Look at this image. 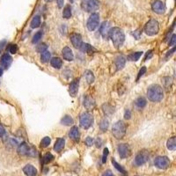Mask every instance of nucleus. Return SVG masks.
<instances>
[{"instance_id":"41","label":"nucleus","mask_w":176,"mask_h":176,"mask_svg":"<svg viewBox=\"0 0 176 176\" xmlns=\"http://www.w3.org/2000/svg\"><path fill=\"white\" fill-rule=\"evenodd\" d=\"M108 155V148H105L104 149V152H103V156H102V163H106V161H107Z\"/></svg>"},{"instance_id":"42","label":"nucleus","mask_w":176,"mask_h":176,"mask_svg":"<svg viewBox=\"0 0 176 176\" xmlns=\"http://www.w3.org/2000/svg\"><path fill=\"white\" fill-rule=\"evenodd\" d=\"M93 143H94L93 138H92V137H90V136H88V137L85 139V144H86L87 146H92V145H93Z\"/></svg>"},{"instance_id":"37","label":"nucleus","mask_w":176,"mask_h":176,"mask_svg":"<svg viewBox=\"0 0 176 176\" xmlns=\"http://www.w3.org/2000/svg\"><path fill=\"white\" fill-rule=\"evenodd\" d=\"M42 37V31H39L37 32L36 33H35L33 35V40H32V42L34 44V43H37Z\"/></svg>"},{"instance_id":"20","label":"nucleus","mask_w":176,"mask_h":176,"mask_svg":"<svg viewBox=\"0 0 176 176\" xmlns=\"http://www.w3.org/2000/svg\"><path fill=\"white\" fill-rule=\"evenodd\" d=\"M64 145H65V140L63 138H58L56 143H55V145H54V150L57 151V152H60L63 148H64Z\"/></svg>"},{"instance_id":"6","label":"nucleus","mask_w":176,"mask_h":176,"mask_svg":"<svg viewBox=\"0 0 176 176\" xmlns=\"http://www.w3.org/2000/svg\"><path fill=\"white\" fill-rule=\"evenodd\" d=\"M100 24V16L98 13H92L87 20L86 27L89 31H94Z\"/></svg>"},{"instance_id":"46","label":"nucleus","mask_w":176,"mask_h":176,"mask_svg":"<svg viewBox=\"0 0 176 176\" xmlns=\"http://www.w3.org/2000/svg\"><path fill=\"white\" fill-rule=\"evenodd\" d=\"M57 3L58 8H63V4H64V0H57Z\"/></svg>"},{"instance_id":"50","label":"nucleus","mask_w":176,"mask_h":176,"mask_svg":"<svg viewBox=\"0 0 176 176\" xmlns=\"http://www.w3.org/2000/svg\"><path fill=\"white\" fill-rule=\"evenodd\" d=\"M101 143H102V140L100 138H98L96 141H95V145L97 147H100L101 146Z\"/></svg>"},{"instance_id":"22","label":"nucleus","mask_w":176,"mask_h":176,"mask_svg":"<svg viewBox=\"0 0 176 176\" xmlns=\"http://www.w3.org/2000/svg\"><path fill=\"white\" fill-rule=\"evenodd\" d=\"M83 52H85V53H88V54H92V53H93L94 51H96V49L92 47L90 44L88 43H82V45L80 46L79 48Z\"/></svg>"},{"instance_id":"27","label":"nucleus","mask_w":176,"mask_h":176,"mask_svg":"<svg viewBox=\"0 0 176 176\" xmlns=\"http://www.w3.org/2000/svg\"><path fill=\"white\" fill-rule=\"evenodd\" d=\"M166 146H167V149L170 150V151H174L176 149V137L175 136L171 137L167 141Z\"/></svg>"},{"instance_id":"9","label":"nucleus","mask_w":176,"mask_h":176,"mask_svg":"<svg viewBox=\"0 0 176 176\" xmlns=\"http://www.w3.org/2000/svg\"><path fill=\"white\" fill-rule=\"evenodd\" d=\"M170 164H171L170 160L166 156L158 157L154 160V165L160 169H166L167 167H169Z\"/></svg>"},{"instance_id":"33","label":"nucleus","mask_w":176,"mask_h":176,"mask_svg":"<svg viewBox=\"0 0 176 176\" xmlns=\"http://www.w3.org/2000/svg\"><path fill=\"white\" fill-rule=\"evenodd\" d=\"M142 54H143V52L142 51H139V52H136V53H132V54H130V55H129L128 56V60H130V61H137L140 57H141V56H142Z\"/></svg>"},{"instance_id":"29","label":"nucleus","mask_w":176,"mask_h":176,"mask_svg":"<svg viewBox=\"0 0 176 176\" xmlns=\"http://www.w3.org/2000/svg\"><path fill=\"white\" fill-rule=\"evenodd\" d=\"M112 164H113V166H115V168L118 172H120V173H122L123 175H126V174H127L126 170H125L124 168H123L121 165H119V164L115 161V158H112Z\"/></svg>"},{"instance_id":"48","label":"nucleus","mask_w":176,"mask_h":176,"mask_svg":"<svg viewBox=\"0 0 176 176\" xmlns=\"http://www.w3.org/2000/svg\"><path fill=\"white\" fill-rule=\"evenodd\" d=\"M151 57H152V50H150V51L147 52V54H146V57H145V60L146 61V60H148V59H150Z\"/></svg>"},{"instance_id":"38","label":"nucleus","mask_w":176,"mask_h":176,"mask_svg":"<svg viewBox=\"0 0 176 176\" xmlns=\"http://www.w3.org/2000/svg\"><path fill=\"white\" fill-rule=\"evenodd\" d=\"M47 48H48L47 44H46V43H42V44H40V45L37 46L36 50H37V52H39V53H42V52L46 51Z\"/></svg>"},{"instance_id":"54","label":"nucleus","mask_w":176,"mask_h":176,"mask_svg":"<svg viewBox=\"0 0 176 176\" xmlns=\"http://www.w3.org/2000/svg\"><path fill=\"white\" fill-rule=\"evenodd\" d=\"M70 1H73V0H70Z\"/></svg>"},{"instance_id":"4","label":"nucleus","mask_w":176,"mask_h":176,"mask_svg":"<svg viewBox=\"0 0 176 176\" xmlns=\"http://www.w3.org/2000/svg\"><path fill=\"white\" fill-rule=\"evenodd\" d=\"M145 33L149 35V36H153L156 35L158 31H160V25L156 20H150L144 27Z\"/></svg>"},{"instance_id":"12","label":"nucleus","mask_w":176,"mask_h":176,"mask_svg":"<svg viewBox=\"0 0 176 176\" xmlns=\"http://www.w3.org/2000/svg\"><path fill=\"white\" fill-rule=\"evenodd\" d=\"M117 150H118V153H119L121 158H126L131 153L130 148L129 145H127V144H121V145H119L118 147H117Z\"/></svg>"},{"instance_id":"40","label":"nucleus","mask_w":176,"mask_h":176,"mask_svg":"<svg viewBox=\"0 0 176 176\" xmlns=\"http://www.w3.org/2000/svg\"><path fill=\"white\" fill-rule=\"evenodd\" d=\"M146 72V67L145 66H143L142 68L140 69V70H139V72H138V75H137V78H136V80H138L141 77H142L145 73Z\"/></svg>"},{"instance_id":"16","label":"nucleus","mask_w":176,"mask_h":176,"mask_svg":"<svg viewBox=\"0 0 176 176\" xmlns=\"http://www.w3.org/2000/svg\"><path fill=\"white\" fill-rule=\"evenodd\" d=\"M62 55L63 59H65L66 61H73L74 60V55L72 53V50L70 49L69 47H64L62 50Z\"/></svg>"},{"instance_id":"1","label":"nucleus","mask_w":176,"mask_h":176,"mask_svg":"<svg viewBox=\"0 0 176 176\" xmlns=\"http://www.w3.org/2000/svg\"><path fill=\"white\" fill-rule=\"evenodd\" d=\"M108 36L112 40L115 48H120L125 41V35L123 31L119 27H113L109 29Z\"/></svg>"},{"instance_id":"51","label":"nucleus","mask_w":176,"mask_h":176,"mask_svg":"<svg viewBox=\"0 0 176 176\" xmlns=\"http://www.w3.org/2000/svg\"><path fill=\"white\" fill-rule=\"evenodd\" d=\"M5 43H6V42H5V40H4V41H2L1 42H0V51H1V50L3 49V48L5 47Z\"/></svg>"},{"instance_id":"34","label":"nucleus","mask_w":176,"mask_h":176,"mask_svg":"<svg viewBox=\"0 0 176 176\" xmlns=\"http://www.w3.org/2000/svg\"><path fill=\"white\" fill-rule=\"evenodd\" d=\"M109 126V122L107 119H103L100 123V128L102 131H106Z\"/></svg>"},{"instance_id":"2","label":"nucleus","mask_w":176,"mask_h":176,"mask_svg":"<svg viewBox=\"0 0 176 176\" xmlns=\"http://www.w3.org/2000/svg\"><path fill=\"white\" fill-rule=\"evenodd\" d=\"M147 97L153 102H160L164 97L163 89L158 85H151L147 89Z\"/></svg>"},{"instance_id":"3","label":"nucleus","mask_w":176,"mask_h":176,"mask_svg":"<svg viewBox=\"0 0 176 176\" xmlns=\"http://www.w3.org/2000/svg\"><path fill=\"white\" fill-rule=\"evenodd\" d=\"M112 134L116 139H121L126 134V124L122 121H116L112 129Z\"/></svg>"},{"instance_id":"18","label":"nucleus","mask_w":176,"mask_h":176,"mask_svg":"<svg viewBox=\"0 0 176 176\" xmlns=\"http://www.w3.org/2000/svg\"><path fill=\"white\" fill-rule=\"evenodd\" d=\"M108 32H109V29H108V22L104 21V22L100 25V34L102 35L103 38H107V37L108 36Z\"/></svg>"},{"instance_id":"17","label":"nucleus","mask_w":176,"mask_h":176,"mask_svg":"<svg viewBox=\"0 0 176 176\" xmlns=\"http://www.w3.org/2000/svg\"><path fill=\"white\" fill-rule=\"evenodd\" d=\"M23 173L27 176H36L37 175V169L35 168L33 165L27 164L24 166Z\"/></svg>"},{"instance_id":"53","label":"nucleus","mask_w":176,"mask_h":176,"mask_svg":"<svg viewBox=\"0 0 176 176\" xmlns=\"http://www.w3.org/2000/svg\"><path fill=\"white\" fill-rule=\"evenodd\" d=\"M46 1H48V2H51V1H53V0H46Z\"/></svg>"},{"instance_id":"14","label":"nucleus","mask_w":176,"mask_h":176,"mask_svg":"<svg viewBox=\"0 0 176 176\" xmlns=\"http://www.w3.org/2000/svg\"><path fill=\"white\" fill-rule=\"evenodd\" d=\"M12 57L9 54H7V53L4 54L1 57V59H0V64H1V66L4 69H8L12 64Z\"/></svg>"},{"instance_id":"10","label":"nucleus","mask_w":176,"mask_h":176,"mask_svg":"<svg viewBox=\"0 0 176 176\" xmlns=\"http://www.w3.org/2000/svg\"><path fill=\"white\" fill-rule=\"evenodd\" d=\"M149 160V153L146 151H139L136 158H135V163L136 166H142L145 164Z\"/></svg>"},{"instance_id":"31","label":"nucleus","mask_w":176,"mask_h":176,"mask_svg":"<svg viewBox=\"0 0 176 176\" xmlns=\"http://www.w3.org/2000/svg\"><path fill=\"white\" fill-rule=\"evenodd\" d=\"M72 7L70 5H66L64 8H63V17L64 19H70V17H72Z\"/></svg>"},{"instance_id":"24","label":"nucleus","mask_w":176,"mask_h":176,"mask_svg":"<svg viewBox=\"0 0 176 176\" xmlns=\"http://www.w3.org/2000/svg\"><path fill=\"white\" fill-rule=\"evenodd\" d=\"M41 26V17L39 15H36L33 18V20L30 23V27L32 28H37Z\"/></svg>"},{"instance_id":"30","label":"nucleus","mask_w":176,"mask_h":176,"mask_svg":"<svg viewBox=\"0 0 176 176\" xmlns=\"http://www.w3.org/2000/svg\"><path fill=\"white\" fill-rule=\"evenodd\" d=\"M85 79H86L88 84L93 83V81L95 79L94 75H93V73L91 72V70H86V72H85Z\"/></svg>"},{"instance_id":"7","label":"nucleus","mask_w":176,"mask_h":176,"mask_svg":"<svg viewBox=\"0 0 176 176\" xmlns=\"http://www.w3.org/2000/svg\"><path fill=\"white\" fill-rule=\"evenodd\" d=\"M82 6L85 11L92 12L98 10L100 6V1L99 0H84L82 3Z\"/></svg>"},{"instance_id":"26","label":"nucleus","mask_w":176,"mask_h":176,"mask_svg":"<svg viewBox=\"0 0 176 176\" xmlns=\"http://www.w3.org/2000/svg\"><path fill=\"white\" fill-rule=\"evenodd\" d=\"M146 100L144 97H139L136 100L135 104L137 108H144L145 106H146Z\"/></svg>"},{"instance_id":"52","label":"nucleus","mask_w":176,"mask_h":176,"mask_svg":"<svg viewBox=\"0 0 176 176\" xmlns=\"http://www.w3.org/2000/svg\"><path fill=\"white\" fill-rule=\"evenodd\" d=\"M3 75V69L0 68V77H1Z\"/></svg>"},{"instance_id":"35","label":"nucleus","mask_w":176,"mask_h":176,"mask_svg":"<svg viewBox=\"0 0 176 176\" xmlns=\"http://www.w3.org/2000/svg\"><path fill=\"white\" fill-rule=\"evenodd\" d=\"M53 160H54V156H53L51 153H46L44 156H43V158H42V160H43V163L44 164H48L49 162H51Z\"/></svg>"},{"instance_id":"39","label":"nucleus","mask_w":176,"mask_h":176,"mask_svg":"<svg viewBox=\"0 0 176 176\" xmlns=\"http://www.w3.org/2000/svg\"><path fill=\"white\" fill-rule=\"evenodd\" d=\"M8 50L11 54H16L18 51V46L16 44H11L8 47Z\"/></svg>"},{"instance_id":"13","label":"nucleus","mask_w":176,"mask_h":176,"mask_svg":"<svg viewBox=\"0 0 176 176\" xmlns=\"http://www.w3.org/2000/svg\"><path fill=\"white\" fill-rule=\"evenodd\" d=\"M70 42H72V45L77 48H79L80 46L82 45V37H81V35L79 33H72V34H70Z\"/></svg>"},{"instance_id":"43","label":"nucleus","mask_w":176,"mask_h":176,"mask_svg":"<svg viewBox=\"0 0 176 176\" xmlns=\"http://www.w3.org/2000/svg\"><path fill=\"white\" fill-rule=\"evenodd\" d=\"M176 44V34H173V36L171 38V41L169 42L170 46H174Z\"/></svg>"},{"instance_id":"25","label":"nucleus","mask_w":176,"mask_h":176,"mask_svg":"<svg viewBox=\"0 0 176 176\" xmlns=\"http://www.w3.org/2000/svg\"><path fill=\"white\" fill-rule=\"evenodd\" d=\"M61 123H62L63 125H65V126H70V125H72L73 123H74V121H73L72 116L65 115V116H63V118H62Z\"/></svg>"},{"instance_id":"49","label":"nucleus","mask_w":176,"mask_h":176,"mask_svg":"<svg viewBox=\"0 0 176 176\" xmlns=\"http://www.w3.org/2000/svg\"><path fill=\"white\" fill-rule=\"evenodd\" d=\"M102 176H115V175L113 174V173H112L110 170H108V171H106V172L104 173V174H103Z\"/></svg>"},{"instance_id":"15","label":"nucleus","mask_w":176,"mask_h":176,"mask_svg":"<svg viewBox=\"0 0 176 176\" xmlns=\"http://www.w3.org/2000/svg\"><path fill=\"white\" fill-rule=\"evenodd\" d=\"M78 85H79V80L78 79H74L72 83L70 84L69 86V93L70 96L75 97L78 93Z\"/></svg>"},{"instance_id":"28","label":"nucleus","mask_w":176,"mask_h":176,"mask_svg":"<svg viewBox=\"0 0 176 176\" xmlns=\"http://www.w3.org/2000/svg\"><path fill=\"white\" fill-rule=\"evenodd\" d=\"M94 105H95V103H94V101H93V99H91V98H89V97H86V98L85 99V100H84V106H85V107L87 109L93 108L94 107Z\"/></svg>"},{"instance_id":"47","label":"nucleus","mask_w":176,"mask_h":176,"mask_svg":"<svg viewBox=\"0 0 176 176\" xmlns=\"http://www.w3.org/2000/svg\"><path fill=\"white\" fill-rule=\"evenodd\" d=\"M5 129H4L3 125L1 124V123H0V137L3 136L5 135Z\"/></svg>"},{"instance_id":"5","label":"nucleus","mask_w":176,"mask_h":176,"mask_svg":"<svg viewBox=\"0 0 176 176\" xmlns=\"http://www.w3.org/2000/svg\"><path fill=\"white\" fill-rule=\"evenodd\" d=\"M79 122H80V126L83 129H89L93 123V116L88 112H85L80 115L79 118Z\"/></svg>"},{"instance_id":"19","label":"nucleus","mask_w":176,"mask_h":176,"mask_svg":"<svg viewBox=\"0 0 176 176\" xmlns=\"http://www.w3.org/2000/svg\"><path fill=\"white\" fill-rule=\"evenodd\" d=\"M69 136L74 141H78V139H79V131H78V128L77 126H73L72 129H70V130L69 132Z\"/></svg>"},{"instance_id":"55","label":"nucleus","mask_w":176,"mask_h":176,"mask_svg":"<svg viewBox=\"0 0 176 176\" xmlns=\"http://www.w3.org/2000/svg\"><path fill=\"white\" fill-rule=\"evenodd\" d=\"M136 176H138V175H136Z\"/></svg>"},{"instance_id":"32","label":"nucleus","mask_w":176,"mask_h":176,"mask_svg":"<svg viewBox=\"0 0 176 176\" xmlns=\"http://www.w3.org/2000/svg\"><path fill=\"white\" fill-rule=\"evenodd\" d=\"M50 57H51V54H50L49 51L46 50V51L42 52V55H41V61H42V63H48L49 61V59H50Z\"/></svg>"},{"instance_id":"8","label":"nucleus","mask_w":176,"mask_h":176,"mask_svg":"<svg viewBox=\"0 0 176 176\" xmlns=\"http://www.w3.org/2000/svg\"><path fill=\"white\" fill-rule=\"evenodd\" d=\"M18 153L20 155H29V156H35L36 155V150H34L33 148H30L29 145L27 143H22L19 145L17 150Z\"/></svg>"},{"instance_id":"21","label":"nucleus","mask_w":176,"mask_h":176,"mask_svg":"<svg viewBox=\"0 0 176 176\" xmlns=\"http://www.w3.org/2000/svg\"><path fill=\"white\" fill-rule=\"evenodd\" d=\"M125 63H126V59L124 57L118 56L115 59V66H116L117 70H121L125 66Z\"/></svg>"},{"instance_id":"36","label":"nucleus","mask_w":176,"mask_h":176,"mask_svg":"<svg viewBox=\"0 0 176 176\" xmlns=\"http://www.w3.org/2000/svg\"><path fill=\"white\" fill-rule=\"evenodd\" d=\"M50 142H51L50 137H48V136H45V137H43L42 140L41 141V147H42V148H46V147H48V146L50 145Z\"/></svg>"},{"instance_id":"23","label":"nucleus","mask_w":176,"mask_h":176,"mask_svg":"<svg viewBox=\"0 0 176 176\" xmlns=\"http://www.w3.org/2000/svg\"><path fill=\"white\" fill-rule=\"evenodd\" d=\"M50 63L52 67H54L55 69H61V67L63 66V61L59 57H53L50 60Z\"/></svg>"},{"instance_id":"11","label":"nucleus","mask_w":176,"mask_h":176,"mask_svg":"<svg viewBox=\"0 0 176 176\" xmlns=\"http://www.w3.org/2000/svg\"><path fill=\"white\" fill-rule=\"evenodd\" d=\"M151 9L158 14H163L166 12V5L160 0H155L151 4Z\"/></svg>"},{"instance_id":"44","label":"nucleus","mask_w":176,"mask_h":176,"mask_svg":"<svg viewBox=\"0 0 176 176\" xmlns=\"http://www.w3.org/2000/svg\"><path fill=\"white\" fill-rule=\"evenodd\" d=\"M130 117H131V112H130V110H127V111L125 112V114H124V118L127 119V120H130Z\"/></svg>"},{"instance_id":"45","label":"nucleus","mask_w":176,"mask_h":176,"mask_svg":"<svg viewBox=\"0 0 176 176\" xmlns=\"http://www.w3.org/2000/svg\"><path fill=\"white\" fill-rule=\"evenodd\" d=\"M140 34H141L140 30H136V31H135V32L133 33V35H134V36L136 37V40H138V39H139V37H140Z\"/></svg>"}]
</instances>
